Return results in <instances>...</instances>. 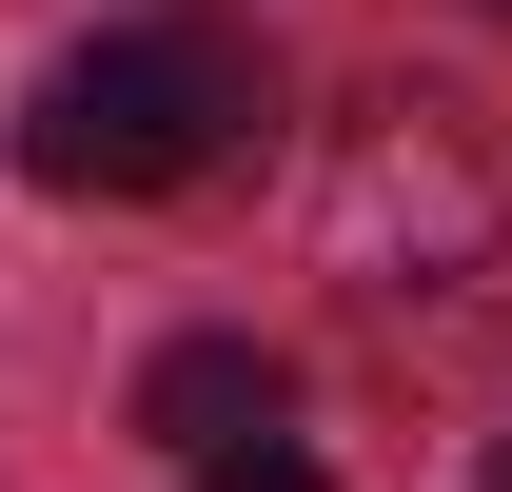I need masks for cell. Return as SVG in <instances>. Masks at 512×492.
I'll list each match as a JSON object with an SVG mask.
<instances>
[{
    "label": "cell",
    "instance_id": "1",
    "mask_svg": "<svg viewBox=\"0 0 512 492\" xmlns=\"http://www.w3.org/2000/svg\"><path fill=\"white\" fill-rule=\"evenodd\" d=\"M335 276L375 315H473L512 276V158L473 99H375V119L335 138V197H316Z\"/></svg>",
    "mask_w": 512,
    "mask_h": 492
},
{
    "label": "cell",
    "instance_id": "5",
    "mask_svg": "<svg viewBox=\"0 0 512 492\" xmlns=\"http://www.w3.org/2000/svg\"><path fill=\"white\" fill-rule=\"evenodd\" d=\"M493 492H512V433H493Z\"/></svg>",
    "mask_w": 512,
    "mask_h": 492
},
{
    "label": "cell",
    "instance_id": "3",
    "mask_svg": "<svg viewBox=\"0 0 512 492\" xmlns=\"http://www.w3.org/2000/svg\"><path fill=\"white\" fill-rule=\"evenodd\" d=\"M138 433H158V453H237V433H276V355H256V335H178V355L138 374Z\"/></svg>",
    "mask_w": 512,
    "mask_h": 492
},
{
    "label": "cell",
    "instance_id": "4",
    "mask_svg": "<svg viewBox=\"0 0 512 492\" xmlns=\"http://www.w3.org/2000/svg\"><path fill=\"white\" fill-rule=\"evenodd\" d=\"M197 492H335L296 433H237V453H197Z\"/></svg>",
    "mask_w": 512,
    "mask_h": 492
},
{
    "label": "cell",
    "instance_id": "2",
    "mask_svg": "<svg viewBox=\"0 0 512 492\" xmlns=\"http://www.w3.org/2000/svg\"><path fill=\"white\" fill-rule=\"evenodd\" d=\"M237 138H256V40H217V20H119V40H79V60L40 79L20 178H60V197H178V178H217Z\"/></svg>",
    "mask_w": 512,
    "mask_h": 492
}]
</instances>
